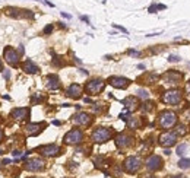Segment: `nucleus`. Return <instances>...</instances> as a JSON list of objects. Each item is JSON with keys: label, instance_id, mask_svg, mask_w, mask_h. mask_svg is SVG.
Returning <instances> with one entry per match:
<instances>
[{"label": "nucleus", "instance_id": "nucleus-5", "mask_svg": "<svg viewBox=\"0 0 190 178\" xmlns=\"http://www.w3.org/2000/svg\"><path fill=\"white\" fill-rule=\"evenodd\" d=\"M63 142H65V145H73V146L81 145L83 142V132L81 129H72L65 134Z\"/></svg>", "mask_w": 190, "mask_h": 178}, {"label": "nucleus", "instance_id": "nucleus-30", "mask_svg": "<svg viewBox=\"0 0 190 178\" xmlns=\"http://www.w3.org/2000/svg\"><path fill=\"white\" fill-rule=\"evenodd\" d=\"M94 163H95L97 168H103V165L105 163V158H104V156H98V158H95Z\"/></svg>", "mask_w": 190, "mask_h": 178}, {"label": "nucleus", "instance_id": "nucleus-14", "mask_svg": "<svg viewBox=\"0 0 190 178\" xmlns=\"http://www.w3.org/2000/svg\"><path fill=\"white\" fill-rule=\"evenodd\" d=\"M5 60H6L7 64H10L12 67H18V64H19V54L16 53L15 48L7 47L5 50Z\"/></svg>", "mask_w": 190, "mask_h": 178}, {"label": "nucleus", "instance_id": "nucleus-31", "mask_svg": "<svg viewBox=\"0 0 190 178\" xmlns=\"http://www.w3.org/2000/svg\"><path fill=\"white\" fill-rule=\"evenodd\" d=\"M186 149H187V145H186V143H183V145H179V146H177L175 153L179 155V156H183V155H184V152H186Z\"/></svg>", "mask_w": 190, "mask_h": 178}, {"label": "nucleus", "instance_id": "nucleus-34", "mask_svg": "<svg viewBox=\"0 0 190 178\" xmlns=\"http://www.w3.org/2000/svg\"><path fill=\"white\" fill-rule=\"evenodd\" d=\"M168 61H170V63H179V61H180V57L171 54V56H168Z\"/></svg>", "mask_w": 190, "mask_h": 178}, {"label": "nucleus", "instance_id": "nucleus-6", "mask_svg": "<svg viewBox=\"0 0 190 178\" xmlns=\"http://www.w3.org/2000/svg\"><path fill=\"white\" fill-rule=\"evenodd\" d=\"M104 88H105V82L99 78H95L85 85V91L88 95H98L104 91Z\"/></svg>", "mask_w": 190, "mask_h": 178}, {"label": "nucleus", "instance_id": "nucleus-20", "mask_svg": "<svg viewBox=\"0 0 190 178\" xmlns=\"http://www.w3.org/2000/svg\"><path fill=\"white\" fill-rule=\"evenodd\" d=\"M121 104L126 107V110H129V111H133V110H136V108H139L141 105H139V102H137V96H126L123 101H121Z\"/></svg>", "mask_w": 190, "mask_h": 178}, {"label": "nucleus", "instance_id": "nucleus-39", "mask_svg": "<svg viewBox=\"0 0 190 178\" xmlns=\"http://www.w3.org/2000/svg\"><path fill=\"white\" fill-rule=\"evenodd\" d=\"M83 102H85V104H92V99L86 96V98H83Z\"/></svg>", "mask_w": 190, "mask_h": 178}, {"label": "nucleus", "instance_id": "nucleus-16", "mask_svg": "<svg viewBox=\"0 0 190 178\" xmlns=\"http://www.w3.org/2000/svg\"><path fill=\"white\" fill-rule=\"evenodd\" d=\"M10 117L13 118V120H16V121L27 120V118L29 117V108H28V107H22V108H15V110H12Z\"/></svg>", "mask_w": 190, "mask_h": 178}, {"label": "nucleus", "instance_id": "nucleus-4", "mask_svg": "<svg viewBox=\"0 0 190 178\" xmlns=\"http://www.w3.org/2000/svg\"><path fill=\"white\" fill-rule=\"evenodd\" d=\"M111 137H113V130L108 129V127H97L91 134L92 142L95 143H105Z\"/></svg>", "mask_w": 190, "mask_h": 178}, {"label": "nucleus", "instance_id": "nucleus-2", "mask_svg": "<svg viewBox=\"0 0 190 178\" xmlns=\"http://www.w3.org/2000/svg\"><path fill=\"white\" fill-rule=\"evenodd\" d=\"M181 99H183V92L180 89H168L161 96V101L165 105H179Z\"/></svg>", "mask_w": 190, "mask_h": 178}, {"label": "nucleus", "instance_id": "nucleus-15", "mask_svg": "<svg viewBox=\"0 0 190 178\" xmlns=\"http://www.w3.org/2000/svg\"><path fill=\"white\" fill-rule=\"evenodd\" d=\"M72 121L76 126H83V127H86V126H89L92 123V116H91V114H88V112H78L76 116H73Z\"/></svg>", "mask_w": 190, "mask_h": 178}, {"label": "nucleus", "instance_id": "nucleus-29", "mask_svg": "<svg viewBox=\"0 0 190 178\" xmlns=\"http://www.w3.org/2000/svg\"><path fill=\"white\" fill-rule=\"evenodd\" d=\"M136 94H137L136 96H137V98H141V99H148V98H149V92L145 91V89H139Z\"/></svg>", "mask_w": 190, "mask_h": 178}, {"label": "nucleus", "instance_id": "nucleus-43", "mask_svg": "<svg viewBox=\"0 0 190 178\" xmlns=\"http://www.w3.org/2000/svg\"><path fill=\"white\" fill-rule=\"evenodd\" d=\"M61 16H63V18H67V19H70V18H72L70 15H67V13H65V12H61Z\"/></svg>", "mask_w": 190, "mask_h": 178}, {"label": "nucleus", "instance_id": "nucleus-11", "mask_svg": "<svg viewBox=\"0 0 190 178\" xmlns=\"http://www.w3.org/2000/svg\"><path fill=\"white\" fill-rule=\"evenodd\" d=\"M44 167H45V162L41 158H32V159H28L25 162V169L31 171V172L41 171V169H44Z\"/></svg>", "mask_w": 190, "mask_h": 178}, {"label": "nucleus", "instance_id": "nucleus-28", "mask_svg": "<svg viewBox=\"0 0 190 178\" xmlns=\"http://www.w3.org/2000/svg\"><path fill=\"white\" fill-rule=\"evenodd\" d=\"M179 168L181 169H189L190 168V159L189 158H181L179 161Z\"/></svg>", "mask_w": 190, "mask_h": 178}, {"label": "nucleus", "instance_id": "nucleus-45", "mask_svg": "<svg viewBox=\"0 0 190 178\" xmlns=\"http://www.w3.org/2000/svg\"><path fill=\"white\" fill-rule=\"evenodd\" d=\"M164 153H165V155H171V150L170 149H165V150H164Z\"/></svg>", "mask_w": 190, "mask_h": 178}, {"label": "nucleus", "instance_id": "nucleus-23", "mask_svg": "<svg viewBox=\"0 0 190 178\" xmlns=\"http://www.w3.org/2000/svg\"><path fill=\"white\" fill-rule=\"evenodd\" d=\"M126 123H127V127H129V129H132V130H136V129H141V127H142L141 117H133V116H130Z\"/></svg>", "mask_w": 190, "mask_h": 178}, {"label": "nucleus", "instance_id": "nucleus-1", "mask_svg": "<svg viewBox=\"0 0 190 178\" xmlns=\"http://www.w3.org/2000/svg\"><path fill=\"white\" fill-rule=\"evenodd\" d=\"M177 120H179L177 114L174 111H171V110H162L158 114V126L162 130H170V129H173V127H175L177 126Z\"/></svg>", "mask_w": 190, "mask_h": 178}, {"label": "nucleus", "instance_id": "nucleus-42", "mask_svg": "<svg viewBox=\"0 0 190 178\" xmlns=\"http://www.w3.org/2000/svg\"><path fill=\"white\" fill-rule=\"evenodd\" d=\"M81 19L83 22H86V23H89V18H88V16H81Z\"/></svg>", "mask_w": 190, "mask_h": 178}, {"label": "nucleus", "instance_id": "nucleus-33", "mask_svg": "<svg viewBox=\"0 0 190 178\" xmlns=\"http://www.w3.org/2000/svg\"><path fill=\"white\" fill-rule=\"evenodd\" d=\"M148 12H149V13H157V12H159V10H158V5H157V3H152V5L148 7Z\"/></svg>", "mask_w": 190, "mask_h": 178}, {"label": "nucleus", "instance_id": "nucleus-40", "mask_svg": "<svg viewBox=\"0 0 190 178\" xmlns=\"http://www.w3.org/2000/svg\"><path fill=\"white\" fill-rule=\"evenodd\" d=\"M3 76H5V79H6V80H7V79H9V78H10V72H9V70H6V72H5V74H3Z\"/></svg>", "mask_w": 190, "mask_h": 178}, {"label": "nucleus", "instance_id": "nucleus-36", "mask_svg": "<svg viewBox=\"0 0 190 178\" xmlns=\"http://www.w3.org/2000/svg\"><path fill=\"white\" fill-rule=\"evenodd\" d=\"M113 27H114V28H117V29H120V31L124 32V34H127V29L123 28V27H120V25H117V23H113Z\"/></svg>", "mask_w": 190, "mask_h": 178}, {"label": "nucleus", "instance_id": "nucleus-37", "mask_svg": "<svg viewBox=\"0 0 190 178\" xmlns=\"http://www.w3.org/2000/svg\"><path fill=\"white\" fill-rule=\"evenodd\" d=\"M12 155H13L15 158H21V156H22V152H21V150H16V149H15L13 152H12Z\"/></svg>", "mask_w": 190, "mask_h": 178}, {"label": "nucleus", "instance_id": "nucleus-46", "mask_svg": "<svg viewBox=\"0 0 190 178\" xmlns=\"http://www.w3.org/2000/svg\"><path fill=\"white\" fill-rule=\"evenodd\" d=\"M53 124H54V126H60V124H61V123H60V121H59V120H54V121H53Z\"/></svg>", "mask_w": 190, "mask_h": 178}, {"label": "nucleus", "instance_id": "nucleus-21", "mask_svg": "<svg viewBox=\"0 0 190 178\" xmlns=\"http://www.w3.org/2000/svg\"><path fill=\"white\" fill-rule=\"evenodd\" d=\"M159 79H161V76L157 74V73H143V76H141V78L137 79V82L141 83L142 80H145L143 83H146V85H152V83L158 82Z\"/></svg>", "mask_w": 190, "mask_h": 178}, {"label": "nucleus", "instance_id": "nucleus-7", "mask_svg": "<svg viewBox=\"0 0 190 178\" xmlns=\"http://www.w3.org/2000/svg\"><path fill=\"white\" fill-rule=\"evenodd\" d=\"M141 167H142V159L139 156H127L124 159V162H123L124 171L129 172V174L137 172L139 169H141Z\"/></svg>", "mask_w": 190, "mask_h": 178}, {"label": "nucleus", "instance_id": "nucleus-26", "mask_svg": "<svg viewBox=\"0 0 190 178\" xmlns=\"http://www.w3.org/2000/svg\"><path fill=\"white\" fill-rule=\"evenodd\" d=\"M175 133H177V136H186L189 133L187 126L186 124H177L175 126Z\"/></svg>", "mask_w": 190, "mask_h": 178}, {"label": "nucleus", "instance_id": "nucleus-44", "mask_svg": "<svg viewBox=\"0 0 190 178\" xmlns=\"http://www.w3.org/2000/svg\"><path fill=\"white\" fill-rule=\"evenodd\" d=\"M2 163H3V165H9V163H10V159H3Z\"/></svg>", "mask_w": 190, "mask_h": 178}, {"label": "nucleus", "instance_id": "nucleus-25", "mask_svg": "<svg viewBox=\"0 0 190 178\" xmlns=\"http://www.w3.org/2000/svg\"><path fill=\"white\" fill-rule=\"evenodd\" d=\"M21 9H16V7H7L6 9V13L9 15V16H12V18H21L22 16V13H21Z\"/></svg>", "mask_w": 190, "mask_h": 178}, {"label": "nucleus", "instance_id": "nucleus-3", "mask_svg": "<svg viewBox=\"0 0 190 178\" xmlns=\"http://www.w3.org/2000/svg\"><path fill=\"white\" fill-rule=\"evenodd\" d=\"M177 139H179V136H177L175 132L165 130V132H162L158 136V145L162 146V147H165V149H170V147L177 145Z\"/></svg>", "mask_w": 190, "mask_h": 178}, {"label": "nucleus", "instance_id": "nucleus-19", "mask_svg": "<svg viewBox=\"0 0 190 178\" xmlns=\"http://www.w3.org/2000/svg\"><path fill=\"white\" fill-rule=\"evenodd\" d=\"M81 94H82V88H81V85H78V83H72V85L66 89V96L73 98V99H79V98H81Z\"/></svg>", "mask_w": 190, "mask_h": 178}, {"label": "nucleus", "instance_id": "nucleus-13", "mask_svg": "<svg viewBox=\"0 0 190 178\" xmlns=\"http://www.w3.org/2000/svg\"><path fill=\"white\" fill-rule=\"evenodd\" d=\"M133 143H135V139L126 133H119L116 136V146L119 149H126V147L132 146Z\"/></svg>", "mask_w": 190, "mask_h": 178}, {"label": "nucleus", "instance_id": "nucleus-8", "mask_svg": "<svg viewBox=\"0 0 190 178\" xmlns=\"http://www.w3.org/2000/svg\"><path fill=\"white\" fill-rule=\"evenodd\" d=\"M161 79L165 83H168V85H179L184 79V74L181 72H179V70H167L161 76Z\"/></svg>", "mask_w": 190, "mask_h": 178}, {"label": "nucleus", "instance_id": "nucleus-50", "mask_svg": "<svg viewBox=\"0 0 190 178\" xmlns=\"http://www.w3.org/2000/svg\"><path fill=\"white\" fill-rule=\"evenodd\" d=\"M187 67H189V70H190V61L187 63Z\"/></svg>", "mask_w": 190, "mask_h": 178}, {"label": "nucleus", "instance_id": "nucleus-35", "mask_svg": "<svg viewBox=\"0 0 190 178\" xmlns=\"http://www.w3.org/2000/svg\"><path fill=\"white\" fill-rule=\"evenodd\" d=\"M184 94L190 96V80L186 82V85H184Z\"/></svg>", "mask_w": 190, "mask_h": 178}, {"label": "nucleus", "instance_id": "nucleus-32", "mask_svg": "<svg viewBox=\"0 0 190 178\" xmlns=\"http://www.w3.org/2000/svg\"><path fill=\"white\" fill-rule=\"evenodd\" d=\"M53 29H54V27H53L51 23H50V25H47V27L43 29V34H44V35H50V34L53 32Z\"/></svg>", "mask_w": 190, "mask_h": 178}, {"label": "nucleus", "instance_id": "nucleus-49", "mask_svg": "<svg viewBox=\"0 0 190 178\" xmlns=\"http://www.w3.org/2000/svg\"><path fill=\"white\" fill-rule=\"evenodd\" d=\"M0 70H3V63H2V60H0Z\"/></svg>", "mask_w": 190, "mask_h": 178}, {"label": "nucleus", "instance_id": "nucleus-27", "mask_svg": "<svg viewBox=\"0 0 190 178\" xmlns=\"http://www.w3.org/2000/svg\"><path fill=\"white\" fill-rule=\"evenodd\" d=\"M44 101V95L43 94H35L32 98H31V104L32 105H37V104H41Z\"/></svg>", "mask_w": 190, "mask_h": 178}, {"label": "nucleus", "instance_id": "nucleus-38", "mask_svg": "<svg viewBox=\"0 0 190 178\" xmlns=\"http://www.w3.org/2000/svg\"><path fill=\"white\" fill-rule=\"evenodd\" d=\"M130 56H139V54H141V53H139V51H136V50H129V51H127Z\"/></svg>", "mask_w": 190, "mask_h": 178}, {"label": "nucleus", "instance_id": "nucleus-9", "mask_svg": "<svg viewBox=\"0 0 190 178\" xmlns=\"http://www.w3.org/2000/svg\"><path fill=\"white\" fill-rule=\"evenodd\" d=\"M145 167L148 171H152V172H155V171H159L162 167H164V161L161 156L158 155H151L146 158L145 161Z\"/></svg>", "mask_w": 190, "mask_h": 178}, {"label": "nucleus", "instance_id": "nucleus-47", "mask_svg": "<svg viewBox=\"0 0 190 178\" xmlns=\"http://www.w3.org/2000/svg\"><path fill=\"white\" fill-rule=\"evenodd\" d=\"M170 178H184L183 175H173V177H170Z\"/></svg>", "mask_w": 190, "mask_h": 178}, {"label": "nucleus", "instance_id": "nucleus-18", "mask_svg": "<svg viewBox=\"0 0 190 178\" xmlns=\"http://www.w3.org/2000/svg\"><path fill=\"white\" fill-rule=\"evenodd\" d=\"M45 85H47V88L50 89V91H59V89L61 88V82H60L57 74H48Z\"/></svg>", "mask_w": 190, "mask_h": 178}, {"label": "nucleus", "instance_id": "nucleus-12", "mask_svg": "<svg viewBox=\"0 0 190 178\" xmlns=\"http://www.w3.org/2000/svg\"><path fill=\"white\" fill-rule=\"evenodd\" d=\"M113 88H117V89H126L132 80L127 79V78H123V76H111V78H108L107 80Z\"/></svg>", "mask_w": 190, "mask_h": 178}, {"label": "nucleus", "instance_id": "nucleus-41", "mask_svg": "<svg viewBox=\"0 0 190 178\" xmlns=\"http://www.w3.org/2000/svg\"><path fill=\"white\" fill-rule=\"evenodd\" d=\"M3 139H5V134H3V130H2V129H0V143H2V142H3Z\"/></svg>", "mask_w": 190, "mask_h": 178}, {"label": "nucleus", "instance_id": "nucleus-22", "mask_svg": "<svg viewBox=\"0 0 190 178\" xmlns=\"http://www.w3.org/2000/svg\"><path fill=\"white\" fill-rule=\"evenodd\" d=\"M22 69L27 72L28 74H37L38 72H40V67H38L32 60H25L23 64H22Z\"/></svg>", "mask_w": 190, "mask_h": 178}, {"label": "nucleus", "instance_id": "nucleus-24", "mask_svg": "<svg viewBox=\"0 0 190 178\" xmlns=\"http://www.w3.org/2000/svg\"><path fill=\"white\" fill-rule=\"evenodd\" d=\"M139 108H141L142 112H152L155 110V102H152V101H146V102H143Z\"/></svg>", "mask_w": 190, "mask_h": 178}, {"label": "nucleus", "instance_id": "nucleus-17", "mask_svg": "<svg viewBox=\"0 0 190 178\" xmlns=\"http://www.w3.org/2000/svg\"><path fill=\"white\" fill-rule=\"evenodd\" d=\"M44 127H45L44 123H29L27 127H25V130H27L28 136H38L43 132Z\"/></svg>", "mask_w": 190, "mask_h": 178}, {"label": "nucleus", "instance_id": "nucleus-48", "mask_svg": "<svg viewBox=\"0 0 190 178\" xmlns=\"http://www.w3.org/2000/svg\"><path fill=\"white\" fill-rule=\"evenodd\" d=\"M143 178H154V175H151V174H146Z\"/></svg>", "mask_w": 190, "mask_h": 178}, {"label": "nucleus", "instance_id": "nucleus-10", "mask_svg": "<svg viewBox=\"0 0 190 178\" xmlns=\"http://www.w3.org/2000/svg\"><path fill=\"white\" fill-rule=\"evenodd\" d=\"M37 150L45 158H54L61 153V147L57 145H44V146H40Z\"/></svg>", "mask_w": 190, "mask_h": 178}]
</instances>
